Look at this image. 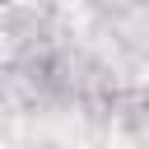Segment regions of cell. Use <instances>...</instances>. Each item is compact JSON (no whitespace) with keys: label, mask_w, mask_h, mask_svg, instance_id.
<instances>
[]
</instances>
